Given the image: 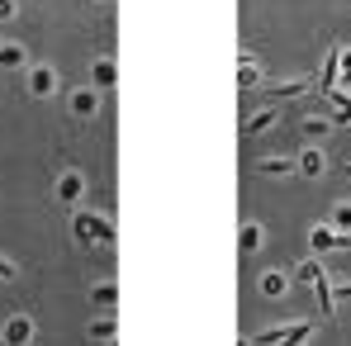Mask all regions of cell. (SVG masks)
Returning <instances> with one entry per match:
<instances>
[{
	"mask_svg": "<svg viewBox=\"0 0 351 346\" xmlns=\"http://www.w3.org/2000/svg\"><path fill=\"white\" fill-rule=\"evenodd\" d=\"M58 71H53V66H43V62H38V66H29V76H24V90H29V100H53V95H58Z\"/></svg>",
	"mask_w": 351,
	"mask_h": 346,
	"instance_id": "7a4b0ae2",
	"label": "cell"
},
{
	"mask_svg": "<svg viewBox=\"0 0 351 346\" xmlns=\"http://www.w3.org/2000/svg\"><path fill=\"white\" fill-rule=\"evenodd\" d=\"M337 81H342V48H328V62H323V76H318V86L332 95V90H337Z\"/></svg>",
	"mask_w": 351,
	"mask_h": 346,
	"instance_id": "8fae6325",
	"label": "cell"
},
{
	"mask_svg": "<svg viewBox=\"0 0 351 346\" xmlns=\"http://www.w3.org/2000/svg\"><path fill=\"white\" fill-rule=\"evenodd\" d=\"M256 289H261V294H266V299H280V294H290V271H266V275H261V280H256Z\"/></svg>",
	"mask_w": 351,
	"mask_h": 346,
	"instance_id": "30bf717a",
	"label": "cell"
},
{
	"mask_svg": "<svg viewBox=\"0 0 351 346\" xmlns=\"http://www.w3.org/2000/svg\"><path fill=\"white\" fill-rule=\"evenodd\" d=\"M347 247H351V237H347V232L328 228V223L308 228V251H313V256H323V251H347Z\"/></svg>",
	"mask_w": 351,
	"mask_h": 346,
	"instance_id": "3957f363",
	"label": "cell"
},
{
	"mask_svg": "<svg viewBox=\"0 0 351 346\" xmlns=\"http://www.w3.org/2000/svg\"><path fill=\"white\" fill-rule=\"evenodd\" d=\"M53 195H58V204L76 209V204L86 199V175H81V171H62L58 185H53Z\"/></svg>",
	"mask_w": 351,
	"mask_h": 346,
	"instance_id": "277c9868",
	"label": "cell"
},
{
	"mask_svg": "<svg viewBox=\"0 0 351 346\" xmlns=\"http://www.w3.org/2000/svg\"><path fill=\"white\" fill-rule=\"evenodd\" d=\"M237 247H242V251H261V247H266V228H261V223H242V228H237Z\"/></svg>",
	"mask_w": 351,
	"mask_h": 346,
	"instance_id": "4fadbf2b",
	"label": "cell"
},
{
	"mask_svg": "<svg viewBox=\"0 0 351 346\" xmlns=\"http://www.w3.org/2000/svg\"><path fill=\"white\" fill-rule=\"evenodd\" d=\"M299 133H304V138H323V133H332V114H328V119H323V114H308L304 123H299Z\"/></svg>",
	"mask_w": 351,
	"mask_h": 346,
	"instance_id": "d6986e66",
	"label": "cell"
},
{
	"mask_svg": "<svg viewBox=\"0 0 351 346\" xmlns=\"http://www.w3.org/2000/svg\"><path fill=\"white\" fill-rule=\"evenodd\" d=\"M318 280H323V261L318 256H304L290 271V285H318Z\"/></svg>",
	"mask_w": 351,
	"mask_h": 346,
	"instance_id": "7c38bea8",
	"label": "cell"
},
{
	"mask_svg": "<svg viewBox=\"0 0 351 346\" xmlns=\"http://www.w3.org/2000/svg\"><path fill=\"white\" fill-rule=\"evenodd\" d=\"M19 66H29L24 43H0V71H19Z\"/></svg>",
	"mask_w": 351,
	"mask_h": 346,
	"instance_id": "5bb4252c",
	"label": "cell"
},
{
	"mask_svg": "<svg viewBox=\"0 0 351 346\" xmlns=\"http://www.w3.org/2000/svg\"><path fill=\"white\" fill-rule=\"evenodd\" d=\"M256 171L261 175H294V157H261Z\"/></svg>",
	"mask_w": 351,
	"mask_h": 346,
	"instance_id": "e0dca14e",
	"label": "cell"
},
{
	"mask_svg": "<svg viewBox=\"0 0 351 346\" xmlns=\"http://www.w3.org/2000/svg\"><path fill=\"white\" fill-rule=\"evenodd\" d=\"M313 294H318V308H323V313L332 318V313H337V299H332V285H328V275H323V280L313 285Z\"/></svg>",
	"mask_w": 351,
	"mask_h": 346,
	"instance_id": "7402d4cb",
	"label": "cell"
},
{
	"mask_svg": "<svg viewBox=\"0 0 351 346\" xmlns=\"http://www.w3.org/2000/svg\"><path fill=\"white\" fill-rule=\"evenodd\" d=\"M285 332H290V323H276V328H261L252 342H256V346H280V342H285Z\"/></svg>",
	"mask_w": 351,
	"mask_h": 346,
	"instance_id": "44dd1931",
	"label": "cell"
},
{
	"mask_svg": "<svg viewBox=\"0 0 351 346\" xmlns=\"http://www.w3.org/2000/svg\"><path fill=\"white\" fill-rule=\"evenodd\" d=\"M90 86H95V90H114V86H119V66L110 58L90 62Z\"/></svg>",
	"mask_w": 351,
	"mask_h": 346,
	"instance_id": "9c48e42d",
	"label": "cell"
},
{
	"mask_svg": "<svg viewBox=\"0 0 351 346\" xmlns=\"http://www.w3.org/2000/svg\"><path fill=\"white\" fill-rule=\"evenodd\" d=\"M19 14V0H0V24H10Z\"/></svg>",
	"mask_w": 351,
	"mask_h": 346,
	"instance_id": "4316f807",
	"label": "cell"
},
{
	"mask_svg": "<svg viewBox=\"0 0 351 346\" xmlns=\"http://www.w3.org/2000/svg\"><path fill=\"white\" fill-rule=\"evenodd\" d=\"M328 228H337V232H347V237H351V204H337V209L328 214Z\"/></svg>",
	"mask_w": 351,
	"mask_h": 346,
	"instance_id": "d4e9b609",
	"label": "cell"
},
{
	"mask_svg": "<svg viewBox=\"0 0 351 346\" xmlns=\"http://www.w3.org/2000/svg\"><path fill=\"white\" fill-rule=\"evenodd\" d=\"M332 299H351V280H347L342 289H332Z\"/></svg>",
	"mask_w": 351,
	"mask_h": 346,
	"instance_id": "83f0119b",
	"label": "cell"
},
{
	"mask_svg": "<svg viewBox=\"0 0 351 346\" xmlns=\"http://www.w3.org/2000/svg\"><path fill=\"white\" fill-rule=\"evenodd\" d=\"M308 337H313V323H290V332H285V342H280V346H304Z\"/></svg>",
	"mask_w": 351,
	"mask_h": 346,
	"instance_id": "cb8c5ba5",
	"label": "cell"
},
{
	"mask_svg": "<svg viewBox=\"0 0 351 346\" xmlns=\"http://www.w3.org/2000/svg\"><path fill=\"white\" fill-rule=\"evenodd\" d=\"M290 95H308V76H294V81H280L266 90V100H290Z\"/></svg>",
	"mask_w": 351,
	"mask_h": 346,
	"instance_id": "9a60e30c",
	"label": "cell"
},
{
	"mask_svg": "<svg viewBox=\"0 0 351 346\" xmlns=\"http://www.w3.org/2000/svg\"><path fill=\"white\" fill-rule=\"evenodd\" d=\"M0 342L5 346H29L34 342V318H29V313H14V318L5 323V332H0Z\"/></svg>",
	"mask_w": 351,
	"mask_h": 346,
	"instance_id": "8992f818",
	"label": "cell"
},
{
	"mask_svg": "<svg viewBox=\"0 0 351 346\" xmlns=\"http://www.w3.org/2000/svg\"><path fill=\"white\" fill-rule=\"evenodd\" d=\"M0 285H19V266H14L5 251H0Z\"/></svg>",
	"mask_w": 351,
	"mask_h": 346,
	"instance_id": "484cf974",
	"label": "cell"
},
{
	"mask_svg": "<svg viewBox=\"0 0 351 346\" xmlns=\"http://www.w3.org/2000/svg\"><path fill=\"white\" fill-rule=\"evenodd\" d=\"M256 81H261V66H256V62L247 58V62H242V66H237V86H242V90H252Z\"/></svg>",
	"mask_w": 351,
	"mask_h": 346,
	"instance_id": "603a6c76",
	"label": "cell"
},
{
	"mask_svg": "<svg viewBox=\"0 0 351 346\" xmlns=\"http://www.w3.org/2000/svg\"><path fill=\"white\" fill-rule=\"evenodd\" d=\"M71 232H76V242H114L119 228L114 219H105V214H71Z\"/></svg>",
	"mask_w": 351,
	"mask_h": 346,
	"instance_id": "6da1fadb",
	"label": "cell"
},
{
	"mask_svg": "<svg viewBox=\"0 0 351 346\" xmlns=\"http://www.w3.org/2000/svg\"><path fill=\"white\" fill-rule=\"evenodd\" d=\"M276 123H280V110H276V105H266V110H256V114L242 119V133H247V138H261V133H271Z\"/></svg>",
	"mask_w": 351,
	"mask_h": 346,
	"instance_id": "52a82bcc",
	"label": "cell"
},
{
	"mask_svg": "<svg viewBox=\"0 0 351 346\" xmlns=\"http://www.w3.org/2000/svg\"><path fill=\"white\" fill-rule=\"evenodd\" d=\"M66 105H71V114H76V119H95V114H100V90H95V86H81V90L66 95Z\"/></svg>",
	"mask_w": 351,
	"mask_h": 346,
	"instance_id": "5b68a950",
	"label": "cell"
},
{
	"mask_svg": "<svg viewBox=\"0 0 351 346\" xmlns=\"http://www.w3.org/2000/svg\"><path fill=\"white\" fill-rule=\"evenodd\" d=\"M328 105H332V128H342V123H351V95H342V90H332V95H328Z\"/></svg>",
	"mask_w": 351,
	"mask_h": 346,
	"instance_id": "2e32d148",
	"label": "cell"
},
{
	"mask_svg": "<svg viewBox=\"0 0 351 346\" xmlns=\"http://www.w3.org/2000/svg\"><path fill=\"white\" fill-rule=\"evenodd\" d=\"M342 175H351V162H347V166H342Z\"/></svg>",
	"mask_w": 351,
	"mask_h": 346,
	"instance_id": "f1b7e54d",
	"label": "cell"
},
{
	"mask_svg": "<svg viewBox=\"0 0 351 346\" xmlns=\"http://www.w3.org/2000/svg\"><path fill=\"white\" fill-rule=\"evenodd\" d=\"M90 304H95V308H114V304H119V285H114V280L95 285V289H90Z\"/></svg>",
	"mask_w": 351,
	"mask_h": 346,
	"instance_id": "ac0fdd59",
	"label": "cell"
},
{
	"mask_svg": "<svg viewBox=\"0 0 351 346\" xmlns=\"http://www.w3.org/2000/svg\"><path fill=\"white\" fill-rule=\"evenodd\" d=\"M114 337H119L114 318H95V323H90V342H114Z\"/></svg>",
	"mask_w": 351,
	"mask_h": 346,
	"instance_id": "ffe728a7",
	"label": "cell"
},
{
	"mask_svg": "<svg viewBox=\"0 0 351 346\" xmlns=\"http://www.w3.org/2000/svg\"><path fill=\"white\" fill-rule=\"evenodd\" d=\"M323 171H328V157H323V147L308 143V147L294 157V175H323Z\"/></svg>",
	"mask_w": 351,
	"mask_h": 346,
	"instance_id": "ba28073f",
	"label": "cell"
}]
</instances>
